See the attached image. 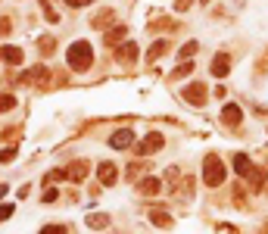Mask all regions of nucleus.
Listing matches in <instances>:
<instances>
[{"mask_svg": "<svg viewBox=\"0 0 268 234\" xmlns=\"http://www.w3.org/2000/svg\"><path fill=\"white\" fill-rule=\"evenodd\" d=\"M66 63L75 69V72L91 69V63H94V50H91V44H87V41H75V44L69 47V54H66Z\"/></svg>", "mask_w": 268, "mask_h": 234, "instance_id": "1", "label": "nucleus"}, {"mask_svg": "<svg viewBox=\"0 0 268 234\" xmlns=\"http://www.w3.org/2000/svg\"><path fill=\"white\" fill-rule=\"evenodd\" d=\"M203 181L209 188H218L225 181V166H222V160H218L215 153H209L206 160H203Z\"/></svg>", "mask_w": 268, "mask_h": 234, "instance_id": "2", "label": "nucleus"}, {"mask_svg": "<svg viewBox=\"0 0 268 234\" xmlns=\"http://www.w3.org/2000/svg\"><path fill=\"white\" fill-rule=\"evenodd\" d=\"M162 144H165V138L159 135V132H153V135H147L137 147H134V156H150V153H156V150H162Z\"/></svg>", "mask_w": 268, "mask_h": 234, "instance_id": "3", "label": "nucleus"}, {"mask_svg": "<svg viewBox=\"0 0 268 234\" xmlns=\"http://www.w3.org/2000/svg\"><path fill=\"white\" fill-rule=\"evenodd\" d=\"M109 144H112L115 150H128V147L134 144V132H131V128H118V132L109 138Z\"/></svg>", "mask_w": 268, "mask_h": 234, "instance_id": "4", "label": "nucleus"}, {"mask_svg": "<svg viewBox=\"0 0 268 234\" xmlns=\"http://www.w3.org/2000/svg\"><path fill=\"white\" fill-rule=\"evenodd\" d=\"M222 122H225L228 128H237V125L243 122V110L237 107V103H228V107L222 110Z\"/></svg>", "mask_w": 268, "mask_h": 234, "instance_id": "5", "label": "nucleus"}, {"mask_svg": "<svg viewBox=\"0 0 268 234\" xmlns=\"http://www.w3.org/2000/svg\"><path fill=\"white\" fill-rule=\"evenodd\" d=\"M115 60H118V63H137V47H134L131 41H122V44L115 47Z\"/></svg>", "mask_w": 268, "mask_h": 234, "instance_id": "6", "label": "nucleus"}, {"mask_svg": "<svg viewBox=\"0 0 268 234\" xmlns=\"http://www.w3.org/2000/svg\"><path fill=\"white\" fill-rule=\"evenodd\" d=\"M184 100L193 103V107H203V103H206V88L203 85H187L184 88Z\"/></svg>", "mask_w": 268, "mask_h": 234, "instance_id": "7", "label": "nucleus"}, {"mask_svg": "<svg viewBox=\"0 0 268 234\" xmlns=\"http://www.w3.org/2000/svg\"><path fill=\"white\" fill-rule=\"evenodd\" d=\"M97 175H100V185H106V188L118 181V169L112 163H100V166H97Z\"/></svg>", "mask_w": 268, "mask_h": 234, "instance_id": "8", "label": "nucleus"}, {"mask_svg": "<svg viewBox=\"0 0 268 234\" xmlns=\"http://www.w3.org/2000/svg\"><path fill=\"white\" fill-rule=\"evenodd\" d=\"M87 172H91V166L84 163V160H75L69 169H66V178H72V181H84L87 178Z\"/></svg>", "mask_w": 268, "mask_h": 234, "instance_id": "9", "label": "nucleus"}, {"mask_svg": "<svg viewBox=\"0 0 268 234\" xmlns=\"http://www.w3.org/2000/svg\"><path fill=\"white\" fill-rule=\"evenodd\" d=\"M228 72H231V57H228V54H218V57L212 60V75H215V78H225Z\"/></svg>", "mask_w": 268, "mask_h": 234, "instance_id": "10", "label": "nucleus"}, {"mask_svg": "<svg viewBox=\"0 0 268 234\" xmlns=\"http://www.w3.org/2000/svg\"><path fill=\"white\" fill-rule=\"evenodd\" d=\"M137 191L147 194V197H153V194L162 191V181H159V178H140V181H137Z\"/></svg>", "mask_w": 268, "mask_h": 234, "instance_id": "11", "label": "nucleus"}, {"mask_svg": "<svg viewBox=\"0 0 268 234\" xmlns=\"http://www.w3.org/2000/svg\"><path fill=\"white\" fill-rule=\"evenodd\" d=\"M125 38H128V29H125V25H115L112 32H106V38H103V41H106V47H118Z\"/></svg>", "mask_w": 268, "mask_h": 234, "instance_id": "12", "label": "nucleus"}, {"mask_svg": "<svg viewBox=\"0 0 268 234\" xmlns=\"http://www.w3.org/2000/svg\"><path fill=\"white\" fill-rule=\"evenodd\" d=\"M234 172L237 175H250L253 172V163H250L247 153H234Z\"/></svg>", "mask_w": 268, "mask_h": 234, "instance_id": "13", "label": "nucleus"}, {"mask_svg": "<svg viewBox=\"0 0 268 234\" xmlns=\"http://www.w3.org/2000/svg\"><path fill=\"white\" fill-rule=\"evenodd\" d=\"M0 57H4L10 66H22V60H25V54H22L19 47H4V50H0Z\"/></svg>", "mask_w": 268, "mask_h": 234, "instance_id": "14", "label": "nucleus"}, {"mask_svg": "<svg viewBox=\"0 0 268 234\" xmlns=\"http://www.w3.org/2000/svg\"><path fill=\"white\" fill-rule=\"evenodd\" d=\"M112 19H115L112 10H100V13L91 19V25H94V29H106V25H112Z\"/></svg>", "mask_w": 268, "mask_h": 234, "instance_id": "15", "label": "nucleus"}, {"mask_svg": "<svg viewBox=\"0 0 268 234\" xmlns=\"http://www.w3.org/2000/svg\"><path fill=\"white\" fill-rule=\"evenodd\" d=\"M150 222H153V225H159V228H172V219H168V213H159V210H153V213H150Z\"/></svg>", "mask_w": 268, "mask_h": 234, "instance_id": "16", "label": "nucleus"}, {"mask_svg": "<svg viewBox=\"0 0 268 234\" xmlns=\"http://www.w3.org/2000/svg\"><path fill=\"white\" fill-rule=\"evenodd\" d=\"M53 44H56V41H53L50 35H44V38L38 41V47H41V54H44V57H50V54H53Z\"/></svg>", "mask_w": 268, "mask_h": 234, "instance_id": "17", "label": "nucleus"}, {"mask_svg": "<svg viewBox=\"0 0 268 234\" xmlns=\"http://www.w3.org/2000/svg\"><path fill=\"white\" fill-rule=\"evenodd\" d=\"M250 185H253V188H262V185H265V172H262V169L253 166V172H250Z\"/></svg>", "mask_w": 268, "mask_h": 234, "instance_id": "18", "label": "nucleus"}, {"mask_svg": "<svg viewBox=\"0 0 268 234\" xmlns=\"http://www.w3.org/2000/svg\"><path fill=\"white\" fill-rule=\"evenodd\" d=\"M87 225H91V228H106V225H109V216H100V213H97V216H87Z\"/></svg>", "mask_w": 268, "mask_h": 234, "instance_id": "19", "label": "nucleus"}, {"mask_svg": "<svg viewBox=\"0 0 268 234\" xmlns=\"http://www.w3.org/2000/svg\"><path fill=\"white\" fill-rule=\"evenodd\" d=\"M165 50H168V44H165V41H156V44L150 47V60H159V57L165 54Z\"/></svg>", "mask_w": 268, "mask_h": 234, "instance_id": "20", "label": "nucleus"}, {"mask_svg": "<svg viewBox=\"0 0 268 234\" xmlns=\"http://www.w3.org/2000/svg\"><path fill=\"white\" fill-rule=\"evenodd\" d=\"M193 54H197V44H193V41H190V44H184V47L178 50V57H181V63H184V60H190Z\"/></svg>", "mask_w": 268, "mask_h": 234, "instance_id": "21", "label": "nucleus"}, {"mask_svg": "<svg viewBox=\"0 0 268 234\" xmlns=\"http://www.w3.org/2000/svg\"><path fill=\"white\" fill-rule=\"evenodd\" d=\"M41 7H44V16H47V22H59V13L47 4V0H41Z\"/></svg>", "mask_w": 268, "mask_h": 234, "instance_id": "22", "label": "nucleus"}, {"mask_svg": "<svg viewBox=\"0 0 268 234\" xmlns=\"http://www.w3.org/2000/svg\"><path fill=\"white\" fill-rule=\"evenodd\" d=\"M16 107V97L13 94H0V113H4V110H13Z\"/></svg>", "mask_w": 268, "mask_h": 234, "instance_id": "23", "label": "nucleus"}, {"mask_svg": "<svg viewBox=\"0 0 268 234\" xmlns=\"http://www.w3.org/2000/svg\"><path fill=\"white\" fill-rule=\"evenodd\" d=\"M13 213H16V206H13V203H7V206H0V222H7V219H13Z\"/></svg>", "mask_w": 268, "mask_h": 234, "instance_id": "24", "label": "nucleus"}, {"mask_svg": "<svg viewBox=\"0 0 268 234\" xmlns=\"http://www.w3.org/2000/svg\"><path fill=\"white\" fill-rule=\"evenodd\" d=\"M41 234H66V228L63 225H47V228H41Z\"/></svg>", "mask_w": 268, "mask_h": 234, "instance_id": "25", "label": "nucleus"}, {"mask_svg": "<svg viewBox=\"0 0 268 234\" xmlns=\"http://www.w3.org/2000/svg\"><path fill=\"white\" fill-rule=\"evenodd\" d=\"M193 69H197V66H193V63H190V60H184V63H181V66H178V75H190V72H193Z\"/></svg>", "mask_w": 268, "mask_h": 234, "instance_id": "26", "label": "nucleus"}, {"mask_svg": "<svg viewBox=\"0 0 268 234\" xmlns=\"http://www.w3.org/2000/svg\"><path fill=\"white\" fill-rule=\"evenodd\" d=\"M56 197H59V191H53V188H47V191H44V203H53Z\"/></svg>", "mask_w": 268, "mask_h": 234, "instance_id": "27", "label": "nucleus"}, {"mask_svg": "<svg viewBox=\"0 0 268 234\" xmlns=\"http://www.w3.org/2000/svg\"><path fill=\"white\" fill-rule=\"evenodd\" d=\"M16 156V150H0V163H7V160H13Z\"/></svg>", "mask_w": 268, "mask_h": 234, "instance_id": "28", "label": "nucleus"}, {"mask_svg": "<svg viewBox=\"0 0 268 234\" xmlns=\"http://www.w3.org/2000/svg\"><path fill=\"white\" fill-rule=\"evenodd\" d=\"M193 4V0H175V10H187Z\"/></svg>", "mask_w": 268, "mask_h": 234, "instance_id": "29", "label": "nucleus"}, {"mask_svg": "<svg viewBox=\"0 0 268 234\" xmlns=\"http://www.w3.org/2000/svg\"><path fill=\"white\" fill-rule=\"evenodd\" d=\"M203 4H209V0H203Z\"/></svg>", "mask_w": 268, "mask_h": 234, "instance_id": "30", "label": "nucleus"}]
</instances>
